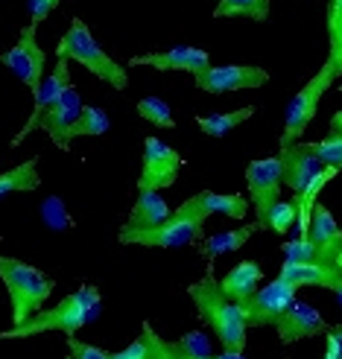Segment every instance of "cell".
<instances>
[{
	"mask_svg": "<svg viewBox=\"0 0 342 359\" xmlns=\"http://www.w3.org/2000/svg\"><path fill=\"white\" fill-rule=\"evenodd\" d=\"M67 348H70V359H112L109 351H103L97 345L79 342L77 336H67Z\"/></svg>",
	"mask_w": 342,
	"mask_h": 359,
	"instance_id": "cell-32",
	"label": "cell"
},
{
	"mask_svg": "<svg viewBox=\"0 0 342 359\" xmlns=\"http://www.w3.org/2000/svg\"><path fill=\"white\" fill-rule=\"evenodd\" d=\"M278 161H281V175H284V184L290 187L296 196L308 187L313 178L325 170V164L319 161L313 143H293V147H287L278 152Z\"/></svg>",
	"mask_w": 342,
	"mask_h": 359,
	"instance_id": "cell-14",
	"label": "cell"
},
{
	"mask_svg": "<svg viewBox=\"0 0 342 359\" xmlns=\"http://www.w3.org/2000/svg\"><path fill=\"white\" fill-rule=\"evenodd\" d=\"M67 62H70L67 56H59L56 65H53V70L44 76V82L39 85V91H32V111L27 117V126L12 137V147H21V140H27L35 129H39L41 117L62 100V94L70 88V67H67Z\"/></svg>",
	"mask_w": 342,
	"mask_h": 359,
	"instance_id": "cell-12",
	"label": "cell"
},
{
	"mask_svg": "<svg viewBox=\"0 0 342 359\" xmlns=\"http://www.w3.org/2000/svg\"><path fill=\"white\" fill-rule=\"evenodd\" d=\"M109 114H105L103 109H97V105H85L82 114L77 117V123L70 126L67 132V140L74 137H97V135H105L109 132Z\"/></svg>",
	"mask_w": 342,
	"mask_h": 359,
	"instance_id": "cell-25",
	"label": "cell"
},
{
	"mask_svg": "<svg viewBox=\"0 0 342 359\" xmlns=\"http://www.w3.org/2000/svg\"><path fill=\"white\" fill-rule=\"evenodd\" d=\"M310 243L316 251V260L322 266H334L336 257L342 255V231L334 219V213L325 205L313 208V219H310Z\"/></svg>",
	"mask_w": 342,
	"mask_h": 359,
	"instance_id": "cell-18",
	"label": "cell"
},
{
	"mask_svg": "<svg viewBox=\"0 0 342 359\" xmlns=\"http://www.w3.org/2000/svg\"><path fill=\"white\" fill-rule=\"evenodd\" d=\"M170 213L173 210L158 196V190H138V202L132 205L129 217H126L120 231H147V228H155L161 222H167Z\"/></svg>",
	"mask_w": 342,
	"mask_h": 359,
	"instance_id": "cell-19",
	"label": "cell"
},
{
	"mask_svg": "<svg viewBox=\"0 0 342 359\" xmlns=\"http://www.w3.org/2000/svg\"><path fill=\"white\" fill-rule=\"evenodd\" d=\"M82 109H85V102H82V97H79L77 88L70 85L67 91L62 94V100H59V102L53 105V109L41 117L39 129H41V132H47V135H50V140L56 143L59 149H65V152H67V147H70L67 132H70V126L77 123V117L82 114Z\"/></svg>",
	"mask_w": 342,
	"mask_h": 359,
	"instance_id": "cell-17",
	"label": "cell"
},
{
	"mask_svg": "<svg viewBox=\"0 0 342 359\" xmlns=\"http://www.w3.org/2000/svg\"><path fill=\"white\" fill-rule=\"evenodd\" d=\"M193 82L205 94H231L246 91V88H263L269 82V74L258 65H211Z\"/></svg>",
	"mask_w": 342,
	"mask_h": 359,
	"instance_id": "cell-11",
	"label": "cell"
},
{
	"mask_svg": "<svg viewBox=\"0 0 342 359\" xmlns=\"http://www.w3.org/2000/svg\"><path fill=\"white\" fill-rule=\"evenodd\" d=\"M123 245H143V248H178L205 240V222L196 217H176L170 213L167 222H161L147 231H120Z\"/></svg>",
	"mask_w": 342,
	"mask_h": 359,
	"instance_id": "cell-6",
	"label": "cell"
},
{
	"mask_svg": "<svg viewBox=\"0 0 342 359\" xmlns=\"http://www.w3.org/2000/svg\"><path fill=\"white\" fill-rule=\"evenodd\" d=\"M67 359H70V356H67Z\"/></svg>",
	"mask_w": 342,
	"mask_h": 359,
	"instance_id": "cell-40",
	"label": "cell"
},
{
	"mask_svg": "<svg viewBox=\"0 0 342 359\" xmlns=\"http://www.w3.org/2000/svg\"><path fill=\"white\" fill-rule=\"evenodd\" d=\"M188 295L193 301L196 313L205 325L211 327V333L220 339L223 348L231 353H243L246 351V318L240 304H234L223 290H220V280H213L211 275V266H208V275L199 278L196 283L188 286Z\"/></svg>",
	"mask_w": 342,
	"mask_h": 359,
	"instance_id": "cell-1",
	"label": "cell"
},
{
	"mask_svg": "<svg viewBox=\"0 0 342 359\" xmlns=\"http://www.w3.org/2000/svg\"><path fill=\"white\" fill-rule=\"evenodd\" d=\"M35 29L39 27L27 24L21 29V39L15 41V47H9L4 56H0V65L9 67L29 91H39V85L44 82V67H47V53L35 41Z\"/></svg>",
	"mask_w": 342,
	"mask_h": 359,
	"instance_id": "cell-9",
	"label": "cell"
},
{
	"mask_svg": "<svg viewBox=\"0 0 342 359\" xmlns=\"http://www.w3.org/2000/svg\"><path fill=\"white\" fill-rule=\"evenodd\" d=\"M213 18H246V21H266L269 0H220Z\"/></svg>",
	"mask_w": 342,
	"mask_h": 359,
	"instance_id": "cell-24",
	"label": "cell"
},
{
	"mask_svg": "<svg viewBox=\"0 0 342 359\" xmlns=\"http://www.w3.org/2000/svg\"><path fill=\"white\" fill-rule=\"evenodd\" d=\"M328 62L334 70L342 62V0L328 4Z\"/></svg>",
	"mask_w": 342,
	"mask_h": 359,
	"instance_id": "cell-26",
	"label": "cell"
},
{
	"mask_svg": "<svg viewBox=\"0 0 342 359\" xmlns=\"http://www.w3.org/2000/svg\"><path fill=\"white\" fill-rule=\"evenodd\" d=\"M140 336H143V342H147V359H185L182 351H178V345L167 342V339H161L152 330V325H143Z\"/></svg>",
	"mask_w": 342,
	"mask_h": 359,
	"instance_id": "cell-28",
	"label": "cell"
},
{
	"mask_svg": "<svg viewBox=\"0 0 342 359\" xmlns=\"http://www.w3.org/2000/svg\"><path fill=\"white\" fill-rule=\"evenodd\" d=\"M296 286L287 283L281 278H275L272 283H266L263 290H258L251 298H246L240 304L243 318L249 327H269V325H278V318L287 313L296 304Z\"/></svg>",
	"mask_w": 342,
	"mask_h": 359,
	"instance_id": "cell-8",
	"label": "cell"
},
{
	"mask_svg": "<svg viewBox=\"0 0 342 359\" xmlns=\"http://www.w3.org/2000/svg\"><path fill=\"white\" fill-rule=\"evenodd\" d=\"M328 321L322 318V313L313 307V304H304V301H296L290 310H287L281 318H278V339L284 345H293V342H301V339H313V336H322L328 333Z\"/></svg>",
	"mask_w": 342,
	"mask_h": 359,
	"instance_id": "cell-16",
	"label": "cell"
},
{
	"mask_svg": "<svg viewBox=\"0 0 342 359\" xmlns=\"http://www.w3.org/2000/svg\"><path fill=\"white\" fill-rule=\"evenodd\" d=\"M331 290L336 292V301L342 304V255H339L336 263L331 266Z\"/></svg>",
	"mask_w": 342,
	"mask_h": 359,
	"instance_id": "cell-36",
	"label": "cell"
},
{
	"mask_svg": "<svg viewBox=\"0 0 342 359\" xmlns=\"http://www.w3.org/2000/svg\"><path fill=\"white\" fill-rule=\"evenodd\" d=\"M59 4H62V0H27V6H29V24L32 27L44 24L47 18H50V12L56 9Z\"/></svg>",
	"mask_w": 342,
	"mask_h": 359,
	"instance_id": "cell-33",
	"label": "cell"
},
{
	"mask_svg": "<svg viewBox=\"0 0 342 359\" xmlns=\"http://www.w3.org/2000/svg\"><path fill=\"white\" fill-rule=\"evenodd\" d=\"M178 351H182L185 359H213V351H211V339L202 333V330H190L178 339Z\"/></svg>",
	"mask_w": 342,
	"mask_h": 359,
	"instance_id": "cell-29",
	"label": "cell"
},
{
	"mask_svg": "<svg viewBox=\"0 0 342 359\" xmlns=\"http://www.w3.org/2000/svg\"><path fill=\"white\" fill-rule=\"evenodd\" d=\"M313 149L319 161L325 167H336L342 172V132H328V137H322L313 143Z\"/></svg>",
	"mask_w": 342,
	"mask_h": 359,
	"instance_id": "cell-30",
	"label": "cell"
},
{
	"mask_svg": "<svg viewBox=\"0 0 342 359\" xmlns=\"http://www.w3.org/2000/svg\"><path fill=\"white\" fill-rule=\"evenodd\" d=\"M155 67V70H182V74H190L193 79L205 74L211 67V53L202 47H173L164 53H147V56H135L129 59V67Z\"/></svg>",
	"mask_w": 342,
	"mask_h": 359,
	"instance_id": "cell-15",
	"label": "cell"
},
{
	"mask_svg": "<svg viewBox=\"0 0 342 359\" xmlns=\"http://www.w3.org/2000/svg\"><path fill=\"white\" fill-rule=\"evenodd\" d=\"M331 132H342V109L331 117Z\"/></svg>",
	"mask_w": 342,
	"mask_h": 359,
	"instance_id": "cell-37",
	"label": "cell"
},
{
	"mask_svg": "<svg viewBox=\"0 0 342 359\" xmlns=\"http://www.w3.org/2000/svg\"><path fill=\"white\" fill-rule=\"evenodd\" d=\"M261 225L258 222H249V225H240V228H234V231H220V234H213L208 240L199 243V251H202V257H208V263L213 257H220V255H228V251H237L249 243L251 234H258Z\"/></svg>",
	"mask_w": 342,
	"mask_h": 359,
	"instance_id": "cell-21",
	"label": "cell"
},
{
	"mask_svg": "<svg viewBox=\"0 0 342 359\" xmlns=\"http://www.w3.org/2000/svg\"><path fill=\"white\" fill-rule=\"evenodd\" d=\"M296 225V205L293 202H278L266 217V228L275 231V234H287Z\"/></svg>",
	"mask_w": 342,
	"mask_h": 359,
	"instance_id": "cell-31",
	"label": "cell"
},
{
	"mask_svg": "<svg viewBox=\"0 0 342 359\" xmlns=\"http://www.w3.org/2000/svg\"><path fill=\"white\" fill-rule=\"evenodd\" d=\"M249 117H255V105H246L237 111H223V114H208V117H196V126L208 135V137H225L231 129H237L240 123Z\"/></svg>",
	"mask_w": 342,
	"mask_h": 359,
	"instance_id": "cell-23",
	"label": "cell"
},
{
	"mask_svg": "<svg viewBox=\"0 0 342 359\" xmlns=\"http://www.w3.org/2000/svg\"><path fill=\"white\" fill-rule=\"evenodd\" d=\"M339 91H342V85H339Z\"/></svg>",
	"mask_w": 342,
	"mask_h": 359,
	"instance_id": "cell-39",
	"label": "cell"
},
{
	"mask_svg": "<svg viewBox=\"0 0 342 359\" xmlns=\"http://www.w3.org/2000/svg\"><path fill=\"white\" fill-rule=\"evenodd\" d=\"M112 359H147V342H143V336H138L132 345H126L123 351L112 353Z\"/></svg>",
	"mask_w": 342,
	"mask_h": 359,
	"instance_id": "cell-35",
	"label": "cell"
},
{
	"mask_svg": "<svg viewBox=\"0 0 342 359\" xmlns=\"http://www.w3.org/2000/svg\"><path fill=\"white\" fill-rule=\"evenodd\" d=\"M185 167V158L178 155L170 143L161 137L143 140V161H140V175H138V190H164L173 187L178 170Z\"/></svg>",
	"mask_w": 342,
	"mask_h": 359,
	"instance_id": "cell-7",
	"label": "cell"
},
{
	"mask_svg": "<svg viewBox=\"0 0 342 359\" xmlns=\"http://www.w3.org/2000/svg\"><path fill=\"white\" fill-rule=\"evenodd\" d=\"M246 184H249V196L255 202V217L258 225L266 228V217L281 199V184H284V175H281V161L278 158H258L246 167Z\"/></svg>",
	"mask_w": 342,
	"mask_h": 359,
	"instance_id": "cell-10",
	"label": "cell"
},
{
	"mask_svg": "<svg viewBox=\"0 0 342 359\" xmlns=\"http://www.w3.org/2000/svg\"><path fill=\"white\" fill-rule=\"evenodd\" d=\"M336 79V70L331 62H325L319 67V74L313 79H308L301 85V91L290 100V105H287V114H284V132H281V143L278 149H287L293 147V143L301 140V135L308 132V126L313 123L316 111H319V102L322 97H325V91L331 88V82Z\"/></svg>",
	"mask_w": 342,
	"mask_h": 359,
	"instance_id": "cell-5",
	"label": "cell"
},
{
	"mask_svg": "<svg viewBox=\"0 0 342 359\" xmlns=\"http://www.w3.org/2000/svg\"><path fill=\"white\" fill-rule=\"evenodd\" d=\"M213 359H243V353H231V351H225V353H220V356H213Z\"/></svg>",
	"mask_w": 342,
	"mask_h": 359,
	"instance_id": "cell-38",
	"label": "cell"
},
{
	"mask_svg": "<svg viewBox=\"0 0 342 359\" xmlns=\"http://www.w3.org/2000/svg\"><path fill=\"white\" fill-rule=\"evenodd\" d=\"M176 217H196V219H208V217H228V219H243L249 213V202L240 193H213L202 190L190 196L188 202H182L176 210Z\"/></svg>",
	"mask_w": 342,
	"mask_h": 359,
	"instance_id": "cell-13",
	"label": "cell"
},
{
	"mask_svg": "<svg viewBox=\"0 0 342 359\" xmlns=\"http://www.w3.org/2000/svg\"><path fill=\"white\" fill-rule=\"evenodd\" d=\"M41 178H39V158H27L18 167L0 172V199L9 193H32L39 190Z\"/></svg>",
	"mask_w": 342,
	"mask_h": 359,
	"instance_id": "cell-22",
	"label": "cell"
},
{
	"mask_svg": "<svg viewBox=\"0 0 342 359\" xmlns=\"http://www.w3.org/2000/svg\"><path fill=\"white\" fill-rule=\"evenodd\" d=\"M138 117H143L152 126H161V129H176L173 109L161 97H143V100H138Z\"/></svg>",
	"mask_w": 342,
	"mask_h": 359,
	"instance_id": "cell-27",
	"label": "cell"
},
{
	"mask_svg": "<svg viewBox=\"0 0 342 359\" xmlns=\"http://www.w3.org/2000/svg\"><path fill=\"white\" fill-rule=\"evenodd\" d=\"M0 280H4L12 301V327L29 321L35 313H41L44 301L56 290L53 278H47L41 269L6 255H0Z\"/></svg>",
	"mask_w": 342,
	"mask_h": 359,
	"instance_id": "cell-3",
	"label": "cell"
},
{
	"mask_svg": "<svg viewBox=\"0 0 342 359\" xmlns=\"http://www.w3.org/2000/svg\"><path fill=\"white\" fill-rule=\"evenodd\" d=\"M100 307H103L100 290H97V286H91V283H85V286H79L74 295L62 298L56 307L41 310V313H35L29 321H24V325L4 330V333H0V342H6V339L39 336V333H50V330L74 336L85 325H91V321L97 318V313H100Z\"/></svg>",
	"mask_w": 342,
	"mask_h": 359,
	"instance_id": "cell-2",
	"label": "cell"
},
{
	"mask_svg": "<svg viewBox=\"0 0 342 359\" xmlns=\"http://www.w3.org/2000/svg\"><path fill=\"white\" fill-rule=\"evenodd\" d=\"M263 280V272L255 260H243L231 269V272L220 280V290L234 301V304H243L246 298H251L258 292V286Z\"/></svg>",
	"mask_w": 342,
	"mask_h": 359,
	"instance_id": "cell-20",
	"label": "cell"
},
{
	"mask_svg": "<svg viewBox=\"0 0 342 359\" xmlns=\"http://www.w3.org/2000/svg\"><path fill=\"white\" fill-rule=\"evenodd\" d=\"M56 56H67L70 62H79L85 70H91L97 79L114 85V91H126V88H129V74H126V67L103 50V44L91 35V29L85 27L82 18H74V21H70L67 32L59 41Z\"/></svg>",
	"mask_w": 342,
	"mask_h": 359,
	"instance_id": "cell-4",
	"label": "cell"
},
{
	"mask_svg": "<svg viewBox=\"0 0 342 359\" xmlns=\"http://www.w3.org/2000/svg\"><path fill=\"white\" fill-rule=\"evenodd\" d=\"M322 359H342V325H331L325 333V356Z\"/></svg>",
	"mask_w": 342,
	"mask_h": 359,
	"instance_id": "cell-34",
	"label": "cell"
}]
</instances>
